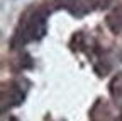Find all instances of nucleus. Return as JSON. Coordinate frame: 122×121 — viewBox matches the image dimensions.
Instances as JSON below:
<instances>
[{"label": "nucleus", "mask_w": 122, "mask_h": 121, "mask_svg": "<svg viewBox=\"0 0 122 121\" xmlns=\"http://www.w3.org/2000/svg\"><path fill=\"white\" fill-rule=\"evenodd\" d=\"M95 2L97 0H68L66 9L71 10L75 16H83V14H86L93 9Z\"/></svg>", "instance_id": "1"}, {"label": "nucleus", "mask_w": 122, "mask_h": 121, "mask_svg": "<svg viewBox=\"0 0 122 121\" xmlns=\"http://www.w3.org/2000/svg\"><path fill=\"white\" fill-rule=\"evenodd\" d=\"M109 90H110V96L115 101V104L119 106V108H122V73H117L115 77L110 80Z\"/></svg>", "instance_id": "2"}, {"label": "nucleus", "mask_w": 122, "mask_h": 121, "mask_svg": "<svg viewBox=\"0 0 122 121\" xmlns=\"http://www.w3.org/2000/svg\"><path fill=\"white\" fill-rule=\"evenodd\" d=\"M22 99H24V96H22V92L17 89V87H10L9 90H5V92L2 94V101H4V104H7V101L10 102V104H19V102H22Z\"/></svg>", "instance_id": "3"}, {"label": "nucleus", "mask_w": 122, "mask_h": 121, "mask_svg": "<svg viewBox=\"0 0 122 121\" xmlns=\"http://www.w3.org/2000/svg\"><path fill=\"white\" fill-rule=\"evenodd\" d=\"M107 26H109L114 33H119L120 29H122V16L117 12H114L112 16L107 17Z\"/></svg>", "instance_id": "4"}]
</instances>
